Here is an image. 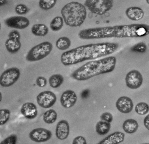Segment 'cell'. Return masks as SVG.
Here are the masks:
<instances>
[{"mask_svg":"<svg viewBox=\"0 0 149 144\" xmlns=\"http://www.w3.org/2000/svg\"><path fill=\"white\" fill-rule=\"evenodd\" d=\"M113 116L109 112H104L100 116V119L109 123H112L113 120Z\"/></svg>","mask_w":149,"mask_h":144,"instance_id":"31","label":"cell"},{"mask_svg":"<svg viewBox=\"0 0 149 144\" xmlns=\"http://www.w3.org/2000/svg\"><path fill=\"white\" fill-rule=\"evenodd\" d=\"M21 75L20 70L15 67L10 68L4 71L0 76V85L9 87L17 82Z\"/></svg>","mask_w":149,"mask_h":144,"instance_id":"6","label":"cell"},{"mask_svg":"<svg viewBox=\"0 0 149 144\" xmlns=\"http://www.w3.org/2000/svg\"><path fill=\"white\" fill-rule=\"evenodd\" d=\"M58 115L54 109H49L45 111L43 116L44 122L47 124H52L56 121Z\"/></svg>","mask_w":149,"mask_h":144,"instance_id":"21","label":"cell"},{"mask_svg":"<svg viewBox=\"0 0 149 144\" xmlns=\"http://www.w3.org/2000/svg\"><path fill=\"white\" fill-rule=\"evenodd\" d=\"M4 23L8 27L17 29H24L30 25L29 20L27 17L21 16L9 17L5 20Z\"/></svg>","mask_w":149,"mask_h":144,"instance_id":"10","label":"cell"},{"mask_svg":"<svg viewBox=\"0 0 149 144\" xmlns=\"http://www.w3.org/2000/svg\"><path fill=\"white\" fill-rule=\"evenodd\" d=\"M6 49L11 54H15L18 52L21 48L22 44L20 40L8 38L5 43Z\"/></svg>","mask_w":149,"mask_h":144,"instance_id":"17","label":"cell"},{"mask_svg":"<svg viewBox=\"0 0 149 144\" xmlns=\"http://www.w3.org/2000/svg\"><path fill=\"white\" fill-rule=\"evenodd\" d=\"M125 82L128 88L131 89H136L140 88L142 84L143 78L139 71L133 70L127 74Z\"/></svg>","mask_w":149,"mask_h":144,"instance_id":"8","label":"cell"},{"mask_svg":"<svg viewBox=\"0 0 149 144\" xmlns=\"http://www.w3.org/2000/svg\"><path fill=\"white\" fill-rule=\"evenodd\" d=\"M84 5L91 13L102 15L113 6V0H86Z\"/></svg>","mask_w":149,"mask_h":144,"instance_id":"5","label":"cell"},{"mask_svg":"<svg viewBox=\"0 0 149 144\" xmlns=\"http://www.w3.org/2000/svg\"><path fill=\"white\" fill-rule=\"evenodd\" d=\"M8 3L7 0H0V7L4 6Z\"/></svg>","mask_w":149,"mask_h":144,"instance_id":"36","label":"cell"},{"mask_svg":"<svg viewBox=\"0 0 149 144\" xmlns=\"http://www.w3.org/2000/svg\"><path fill=\"white\" fill-rule=\"evenodd\" d=\"M71 45V41L67 37H59L56 42V46L58 49L61 51L66 50Z\"/></svg>","mask_w":149,"mask_h":144,"instance_id":"23","label":"cell"},{"mask_svg":"<svg viewBox=\"0 0 149 144\" xmlns=\"http://www.w3.org/2000/svg\"><path fill=\"white\" fill-rule=\"evenodd\" d=\"M51 131L44 128H37L31 130L29 134L30 139L36 143H44L49 141L52 136Z\"/></svg>","mask_w":149,"mask_h":144,"instance_id":"9","label":"cell"},{"mask_svg":"<svg viewBox=\"0 0 149 144\" xmlns=\"http://www.w3.org/2000/svg\"><path fill=\"white\" fill-rule=\"evenodd\" d=\"M36 84L38 87L40 88H44L47 85V79L43 77H38L36 80Z\"/></svg>","mask_w":149,"mask_h":144,"instance_id":"32","label":"cell"},{"mask_svg":"<svg viewBox=\"0 0 149 144\" xmlns=\"http://www.w3.org/2000/svg\"><path fill=\"white\" fill-rule=\"evenodd\" d=\"M32 34L36 36L44 37L49 33V28L43 24H37L32 26L31 28Z\"/></svg>","mask_w":149,"mask_h":144,"instance_id":"19","label":"cell"},{"mask_svg":"<svg viewBox=\"0 0 149 144\" xmlns=\"http://www.w3.org/2000/svg\"><path fill=\"white\" fill-rule=\"evenodd\" d=\"M122 127L126 133L132 134L136 132L139 127V125L136 120L134 119H128L124 121Z\"/></svg>","mask_w":149,"mask_h":144,"instance_id":"18","label":"cell"},{"mask_svg":"<svg viewBox=\"0 0 149 144\" xmlns=\"http://www.w3.org/2000/svg\"><path fill=\"white\" fill-rule=\"evenodd\" d=\"M118 43L102 42L81 45L63 52L61 62L64 66L77 64L88 60H95L114 53L119 48Z\"/></svg>","mask_w":149,"mask_h":144,"instance_id":"1","label":"cell"},{"mask_svg":"<svg viewBox=\"0 0 149 144\" xmlns=\"http://www.w3.org/2000/svg\"><path fill=\"white\" fill-rule=\"evenodd\" d=\"M143 124L146 129L149 131V114L144 118Z\"/></svg>","mask_w":149,"mask_h":144,"instance_id":"35","label":"cell"},{"mask_svg":"<svg viewBox=\"0 0 149 144\" xmlns=\"http://www.w3.org/2000/svg\"><path fill=\"white\" fill-rule=\"evenodd\" d=\"M16 13L19 15H24L27 14L29 11V9L25 4H17L15 8Z\"/></svg>","mask_w":149,"mask_h":144,"instance_id":"29","label":"cell"},{"mask_svg":"<svg viewBox=\"0 0 149 144\" xmlns=\"http://www.w3.org/2000/svg\"><path fill=\"white\" fill-rule=\"evenodd\" d=\"M17 138L16 135L12 134L8 136V137L3 140L0 144H15L17 141Z\"/></svg>","mask_w":149,"mask_h":144,"instance_id":"30","label":"cell"},{"mask_svg":"<svg viewBox=\"0 0 149 144\" xmlns=\"http://www.w3.org/2000/svg\"></svg>","mask_w":149,"mask_h":144,"instance_id":"40","label":"cell"},{"mask_svg":"<svg viewBox=\"0 0 149 144\" xmlns=\"http://www.w3.org/2000/svg\"><path fill=\"white\" fill-rule=\"evenodd\" d=\"M8 37L9 38H10V39H16V40L21 39V35L20 33L16 30H14L10 31L9 33Z\"/></svg>","mask_w":149,"mask_h":144,"instance_id":"33","label":"cell"},{"mask_svg":"<svg viewBox=\"0 0 149 144\" xmlns=\"http://www.w3.org/2000/svg\"><path fill=\"white\" fill-rule=\"evenodd\" d=\"M77 100L76 93L71 90L65 91L60 97L61 105L65 109H70L73 107Z\"/></svg>","mask_w":149,"mask_h":144,"instance_id":"11","label":"cell"},{"mask_svg":"<svg viewBox=\"0 0 149 144\" xmlns=\"http://www.w3.org/2000/svg\"><path fill=\"white\" fill-rule=\"evenodd\" d=\"M64 81L63 76L60 74H55L49 78L50 86L53 89H57L60 87Z\"/></svg>","mask_w":149,"mask_h":144,"instance_id":"22","label":"cell"},{"mask_svg":"<svg viewBox=\"0 0 149 144\" xmlns=\"http://www.w3.org/2000/svg\"><path fill=\"white\" fill-rule=\"evenodd\" d=\"M72 144H86V138L81 136H78L74 138L73 139Z\"/></svg>","mask_w":149,"mask_h":144,"instance_id":"34","label":"cell"},{"mask_svg":"<svg viewBox=\"0 0 149 144\" xmlns=\"http://www.w3.org/2000/svg\"><path fill=\"white\" fill-rule=\"evenodd\" d=\"M57 0H39V6L43 10H49L54 8Z\"/></svg>","mask_w":149,"mask_h":144,"instance_id":"25","label":"cell"},{"mask_svg":"<svg viewBox=\"0 0 149 144\" xmlns=\"http://www.w3.org/2000/svg\"><path fill=\"white\" fill-rule=\"evenodd\" d=\"M116 106L121 113L128 114L133 110L134 105L131 98L128 97L122 96L116 101Z\"/></svg>","mask_w":149,"mask_h":144,"instance_id":"12","label":"cell"},{"mask_svg":"<svg viewBox=\"0 0 149 144\" xmlns=\"http://www.w3.org/2000/svg\"><path fill=\"white\" fill-rule=\"evenodd\" d=\"M65 23L71 27H78L83 24L87 16L86 8L78 2L65 4L61 11Z\"/></svg>","mask_w":149,"mask_h":144,"instance_id":"3","label":"cell"},{"mask_svg":"<svg viewBox=\"0 0 149 144\" xmlns=\"http://www.w3.org/2000/svg\"><path fill=\"white\" fill-rule=\"evenodd\" d=\"M1 22H0V30H1Z\"/></svg>","mask_w":149,"mask_h":144,"instance_id":"39","label":"cell"},{"mask_svg":"<svg viewBox=\"0 0 149 144\" xmlns=\"http://www.w3.org/2000/svg\"><path fill=\"white\" fill-rule=\"evenodd\" d=\"M110 123L103 121L98 122L95 125V131L100 136H104L109 132L111 129Z\"/></svg>","mask_w":149,"mask_h":144,"instance_id":"20","label":"cell"},{"mask_svg":"<svg viewBox=\"0 0 149 144\" xmlns=\"http://www.w3.org/2000/svg\"><path fill=\"white\" fill-rule=\"evenodd\" d=\"M63 18L61 16L54 17L50 24V27L52 31H58L63 28L64 24Z\"/></svg>","mask_w":149,"mask_h":144,"instance_id":"24","label":"cell"},{"mask_svg":"<svg viewBox=\"0 0 149 144\" xmlns=\"http://www.w3.org/2000/svg\"><path fill=\"white\" fill-rule=\"evenodd\" d=\"M21 113L26 119L32 120L37 117L38 115V111L36 105L33 103H24L21 108Z\"/></svg>","mask_w":149,"mask_h":144,"instance_id":"13","label":"cell"},{"mask_svg":"<svg viewBox=\"0 0 149 144\" xmlns=\"http://www.w3.org/2000/svg\"><path fill=\"white\" fill-rule=\"evenodd\" d=\"M10 111L8 109H0V126L4 125L9 120Z\"/></svg>","mask_w":149,"mask_h":144,"instance_id":"27","label":"cell"},{"mask_svg":"<svg viewBox=\"0 0 149 144\" xmlns=\"http://www.w3.org/2000/svg\"><path fill=\"white\" fill-rule=\"evenodd\" d=\"M53 49V45L49 42H44L31 48L27 53L26 61L35 62L42 60L48 56Z\"/></svg>","mask_w":149,"mask_h":144,"instance_id":"4","label":"cell"},{"mask_svg":"<svg viewBox=\"0 0 149 144\" xmlns=\"http://www.w3.org/2000/svg\"><path fill=\"white\" fill-rule=\"evenodd\" d=\"M116 64V58L109 56L86 63L71 74V77L78 81H87L94 77L113 71Z\"/></svg>","mask_w":149,"mask_h":144,"instance_id":"2","label":"cell"},{"mask_svg":"<svg viewBox=\"0 0 149 144\" xmlns=\"http://www.w3.org/2000/svg\"><path fill=\"white\" fill-rule=\"evenodd\" d=\"M70 127L68 121L62 120L58 122L56 129V136L58 139L64 140L70 135Z\"/></svg>","mask_w":149,"mask_h":144,"instance_id":"14","label":"cell"},{"mask_svg":"<svg viewBox=\"0 0 149 144\" xmlns=\"http://www.w3.org/2000/svg\"><path fill=\"white\" fill-rule=\"evenodd\" d=\"M125 134L120 132H116L110 134L107 137L102 139L98 144H118L124 141Z\"/></svg>","mask_w":149,"mask_h":144,"instance_id":"15","label":"cell"},{"mask_svg":"<svg viewBox=\"0 0 149 144\" xmlns=\"http://www.w3.org/2000/svg\"><path fill=\"white\" fill-rule=\"evenodd\" d=\"M147 49L146 44L143 42H140L134 45L131 48V50L134 52L144 53Z\"/></svg>","mask_w":149,"mask_h":144,"instance_id":"28","label":"cell"},{"mask_svg":"<svg viewBox=\"0 0 149 144\" xmlns=\"http://www.w3.org/2000/svg\"><path fill=\"white\" fill-rule=\"evenodd\" d=\"M146 2H147V3H148V4H149V0H146Z\"/></svg>","mask_w":149,"mask_h":144,"instance_id":"38","label":"cell"},{"mask_svg":"<svg viewBox=\"0 0 149 144\" xmlns=\"http://www.w3.org/2000/svg\"><path fill=\"white\" fill-rule=\"evenodd\" d=\"M57 97L55 94L49 91H42L36 97L38 104L44 109H49L56 103Z\"/></svg>","mask_w":149,"mask_h":144,"instance_id":"7","label":"cell"},{"mask_svg":"<svg viewBox=\"0 0 149 144\" xmlns=\"http://www.w3.org/2000/svg\"><path fill=\"white\" fill-rule=\"evenodd\" d=\"M135 110L138 115L144 116L149 111V106L148 104L143 102L139 103L136 105Z\"/></svg>","mask_w":149,"mask_h":144,"instance_id":"26","label":"cell"},{"mask_svg":"<svg viewBox=\"0 0 149 144\" xmlns=\"http://www.w3.org/2000/svg\"><path fill=\"white\" fill-rule=\"evenodd\" d=\"M127 17L134 21H139L144 17V12L140 7H130L128 8L125 11Z\"/></svg>","mask_w":149,"mask_h":144,"instance_id":"16","label":"cell"},{"mask_svg":"<svg viewBox=\"0 0 149 144\" xmlns=\"http://www.w3.org/2000/svg\"><path fill=\"white\" fill-rule=\"evenodd\" d=\"M2 99V96L1 93L0 92V102H1Z\"/></svg>","mask_w":149,"mask_h":144,"instance_id":"37","label":"cell"}]
</instances>
